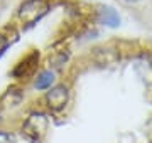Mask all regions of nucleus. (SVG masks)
<instances>
[{"mask_svg":"<svg viewBox=\"0 0 152 143\" xmlns=\"http://www.w3.org/2000/svg\"><path fill=\"white\" fill-rule=\"evenodd\" d=\"M54 83V72L53 71H42L36 77V89H49L51 88V84Z\"/></svg>","mask_w":152,"mask_h":143,"instance_id":"nucleus-5","label":"nucleus"},{"mask_svg":"<svg viewBox=\"0 0 152 143\" xmlns=\"http://www.w3.org/2000/svg\"><path fill=\"white\" fill-rule=\"evenodd\" d=\"M48 10H49V4L46 0H26L19 7L17 17H19L22 25L31 27L37 20H41L48 14Z\"/></svg>","mask_w":152,"mask_h":143,"instance_id":"nucleus-2","label":"nucleus"},{"mask_svg":"<svg viewBox=\"0 0 152 143\" xmlns=\"http://www.w3.org/2000/svg\"><path fill=\"white\" fill-rule=\"evenodd\" d=\"M98 22L107 25V27H118L120 25V15L112 7H102L98 10Z\"/></svg>","mask_w":152,"mask_h":143,"instance_id":"nucleus-4","label":"nucleus"},{"mask_svg":"<svg viewBox=\"0 0 152 143\" xmlns=\"http://www.w3.org/2000/svg\"><path fill=\"white\" fill-rule=\"evenodd\" d=\"M68 99H69V91L64 84H58L51 88V91H48L46 94V103L51 111H61L68 105Z\"/></svg>","mask_w":152,"mask_h":143,"instance_id":"nucleus-3","label":"nucleus"},{"mask_svg":"<svg viewBox=\"0 0 152 143\" xmlns=\"http://www.w3.org/2000/svg\"><path fill=\"white\" fill-rule=\"evenodd\" d=\"M0 143H17L15 136L7 131H0Z\"/></svg>","mask_w":152,"mask_h":143,"instance_id":"nucleus-6","label":"nucleus"},{"mask_svg":"<svg viewBox=\"0 0 152 143\" xmlns=\"http://www.w3.org/2000/svg\"><path fill=\"white\" fill-rule=\"evenodd\" d=\"M127 4H137V2H140V0H125Z\"/></svg>","mask_w":152,"mask_h":143,"instance_id":"nucleus-8","label":"nucleus"},{"mask_svg":"<svg viewBox=\"0 0 152 143\" xmlns=\"http://www.w3.org/2000/svg\"><path fill=\"white\" fill-rule=\"evenodd\" d=\"M5 47H7V40H5L4 37H2V35H0V54H2L4 51H5Z\"/></svg>","mask_w":152,"mask_h":143,"instance_id":"nucleus-7","label":"nucleus"},{"mask_svg":"<svg viewBox=\"0 0 152 143\" xmlns=\"http://www.w3.org/2000/svg\"><path fill=\"white\" fill-rule=\"evenodd\" d=\"M49 120L42 113H32L22 125V135L29 143H41L48 133Z\"/></svg>","mask_w":152,"mask_h":143,"instance_id":"nucleus-1","label":"nucleus"}]
</instances>
